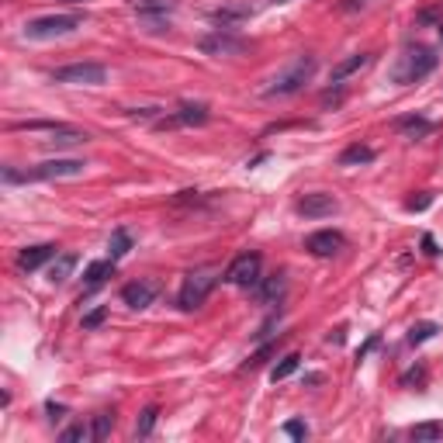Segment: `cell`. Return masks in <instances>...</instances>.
I'll return each instance as SVG.
<instances>
[{
  "mask_svg": "<svg viewBox=\"0 0 443 443\" xmlns=\"http://www.w3.org/2000/svg\"><path fill=\"white\" fill-rule=\"evenodd\" d=\"M284 274H274V277H260V284L253 288L257 291V302L260 305H274V302H281L284 298Z\"/></svg>",
  "mask_w": 443,
  "mask_h": 443,
  "instance_id": "2e32d148",
  "label": "cell"
},
{
  "mask_svg": "<svg viewBox=\"0 0 443 443\" xmlns=\"http://www.w3.org/2000/svg\"><path fill=\"white\" fill-rule=\"evenodd\" d=\"M218 277H222V274H218L215 267H201V270H190V274L184 277L180 291H177V308H180V312H194V308H201V305L208 302V295L215 291Z\"/></svg>",
  "mask_w": 443,
  "mask_h": 443,
  "instance_id": "3957f363",
  "label": "cell"
},
{
  "mask_svg": "<svg viewBox=\"0 0 443 443\" xmlns=\"http://www.w3.org/2000/svg\"><path fill=\"white\" fill-rule=\"evenodd\" d=\"M197 49L204 56H215V59H222V56H243V52H250V39L236 35L233 28H215L211 35H204L197 42Z\"/></svg>",
  "mask_w": 443,
  "mask_h": 443,
  "instance_id": "5b68a950",
  "label": "cell"
},
{
  "mask_svg": "<svg viewBox=\"0 0 443 443\" xmlns=\"http://www.w3.org/2000/svg\"><path fill=\"white\" fill-rule=\"evenodd\" d=\"M115 264H118V260H111V257H108V260H94V264L87 267V274H83V284H87V291L101 288V284H104V281L115 274Z\"/></svg>",
  "mask_w": 443,
  "mask_h": 443,
  "instance_id": "ac0fdd59",
  "label": "cell"
},
{
  "mask_svg": "<svg viewBox=\"0 0 443 443\" xmlns=\"http://www.w3.org/2000/svg\"><path fill=\"white\" fill-rule=\"evenodd\" d=\"M315 70H319V59L305 52V56H298L291 66H284V70L270 80V87H267L264 94H267V97H288V94H298V90L315 77Z\"/></svg>",
  "mask_w": 443,
  "mask_h": 443,
  "instance_id": "7a4b0ae2",
  "label": "cell"
},
{
  "mask_svg": "<svg viewBox=\"0 0 443 443\" xmlns=\"http://www.w3.org/2000/svg\"><path fill=\"white\" fill-rule=\"evenodd\" d=\"M422 381H426V367H422V364L402 374V388H412V384H422Z\"/></svg>",
  "mask_w": 443,
  "mask_h": 443,
  "instance_id": "4dcf8cb0",
  "label": "cell"
},
{
  "mask_svg": "<svg viewBox=\"0 0 443 443\" xmlns=\"http://www.w3.org/2000/svg\"><path fill=\"white\" fill-rule=\"evenodd\" d=\"M305 250H308L312 257H336V253L343 250V233H336V229L312 233V236L305 239Z\"/></svg>",
  "mask_w": 443,
  "mask_h": 443,
  "instance_id": "4fadbf2b",
  "label": "cell"
},
{
  "mask_svg": "<svg viewBox=\"0 0 443 443\" xmlns=\"http://www.w3.org/2000/svg\"><path fill=\"white\" fill-rule=\"evenodd\" d=\"M298 367H302V357H298V353H288V357H281V364H274V371H270V381L277 384V381L291 377Z\"/></svg>",
  "mask_w": 443,
  "mask_h": 443,
  "instance_id": "d4e9b609",
  "label": "cell"
},
{
  "mask_svg": "<svg viewBox=\"0 0 443 443\" xmlns=\"http://www.w3.org/2000/svg\"><path fill=\"white\" fill-rule=\"evenodd\" d=\"M73 270H77V253H59V257L49 264V281H52V284H63V281H70Z\"/></svg>",
  "mask_w": 443,
  "mask_h": 443,
  "instance_id": "ffe728a7",
  "label": "cell"
},
{
  "mask_svg": "<svg viewBox=\"0 0 443 443\" xmlns=\"http://www.w3.org/2000/svg\"><path fill=\"white\" fill-rule=\"evenodd\" d=\"M260 270H264L260 253H239V257L226 267L222 281H229V284H236V288H257V284H260Z\"/></svg>",
  "mask_w": 443,
  "mask_h": 443,
  "instance_id": "52a82bcc",
  "label": "cell"
},
{
  "mask_svg": "<svg viewBox=\"0 0 443 443\" xmlns=\"http://www.w3.org/2000/svg\"><path fill=\"white\" fill-rule=\"evenodd\" d=\"M377 343H381V336H377V333H374V336H371V339H367V343H364V346H360V350H357V364H360V360H364V357H367V353H371V350H374V346H377Z\"/></svg>",
  "mask_w": 443,
  "mask_h": 443,
  "instance_id": "e575fe53",
  "label": "cell"
},
{
  "mask_svg": "<svg viewBox=\"0 0 443 443\" xmlns=\"http://www.w3.org/2000/svg\"><path fill=\"white\" fill-rule=\"evenodd\" d=\"M360 163H374V149H371V146L353 142V146H346V149L339 152V166H360Z\"/></svg>",
  "mask_w": 443,
  "mask_h": 443,
  "instance_id": "44dd1931",
  "label": "cell"
},
{
  "mask_svg": "<svg viewBox=\"0 0 443 443\" xmlns=\"http://www.w3.org/2000/svg\"><path fill=\"white\" fill-rule=\"evenodd\" d=\"M274 350H277V346H274V343H270V346H264V350H260V353H253V357H250V360H246V371H257V367H260V364H264V360H267V357H270V353H274Z\"/></svg>",
  "mask_w": 443,
  "mask_h": 443,
  "instance_id": "d6a6232c",
  "label": "cell"
},
{
  "mask_svg": "<svg viewBox=\"0 0 443 443\" xmlns=\"http://www.w3.org/2000/svg\"><path fill=\"white\" fill-rule=\"evenodd\" d=\"M364 4H367V0H343L339 11H346V14H350V11H357V8H364Z\"/></svg>",
  "mask_w": 443,
  "mask_h": 443,
  "instance_id": "74e56055",
  "label": "cell"
},
{
  "mask_svg": "<svg viewBox=\"0 0 443 443\" xmlns=\"http://www.w3.org/2000/svg\"><path fill=\"white\" fill-rule=\"evenodd\" d=\"M56 257H59V250H56L52 243H39V246H28V250H21V253H18V267H21L25 274H32V270H39V267L52 264Z\"/></svg>",
  "mask_w": 443,
  "mask_h": 443,
  "instance_id": "5bb4252c",
  "label": "cell"
},
{
  "mask_svg": "<svg viewBox=\"0 0 443 443\" xmlns=\"http://www.w3.org/2000/svg\"><path fill=\"white\" fill-rule=\"evenodd\" d=\"M440 42H443V25H440Z\"/></svg>",
  "mask_w": 443,
  "mask_h": 443,
  "instance_id": "ab89813d",
  "label": "cell"
},
{
  "mask_svg": "<svg viewBox=\"0 0 443 443\" xmlns=\"http://www.w3.org/2000/svg\"><path fill=\"white\" fill-rule=\"evenodd\" d=\"M284 433H288L291 440H305V436H308V426H305L302 419H288V422H284Z\"/></svg>",
  "mask_w": 443,
  "mask_h": 443,
  "instance_id": "1f68e13d",
  "label": "cell"
},
{
  "mask_svg": "<svg viewBox=\"0 0 443 443\" xmlns=\"http://www.w3.org/2000/svg\"><path fill=\"white\" fill-rule=\"evenodd\" d=\"M128 250H132V236H128L125 229H115V233H111V239H108V253H111V260H121Z\"/></svg>",
  "mask_w": 443,
  "mask_h": 443,
  "instance_id": "cb8c5ba5",
  "label": "cell"
},
{
  "mask_svg": "<svg viewBox=\"0 0 443 443\" xmlns=\"http://www.w3.org/2000/svg\"><path fill=\"white\" fill-rule=\"evenodd\" d=\"M408 436H412V440H419V443L440 440V436H443V422H440V419H433V422H419V426H412V429H408Z\"/></svg>",
  "mask_w": 443,
  "mask_h": 443,
  "instance_id": "603a6c76",
  "label": "cell"
},
{
  "mask_svg": "<svg viewBox=\"0 0 443 443\" xmlns=\"http://www.w3.org/2000/svg\"><path fill=\"white\" fill-rule=\"evenodd\" d=\"M367 66H371V52H353V56H346L343 63H336V66L329 70V83H343V80H350L353 73L367 70Z\"/></svg>",
  "mask_w": 443,
  "mask_h": 443,
  "instance_id": "9a60e30c",
  "label": "cell"
},
{
  "mask_svg": "<svg viewBox=\"0 0 443 443\" xmlns=\"http://www.w3.org/2000/svg\"><path fill=\"white\" fill-rule=\"evenodd\" d=\"M46 412H49V419H52V422L66 415V408H63V405H56V402H46Z\"/></svg>",
  "mask_w": 443,
  "mask_h": 443,
  "instance_id": "8d00e7d4",
  "label": "cell"
},
{
  "mask_svg": "<svg viewBox=\"0 0 443 443\" xmlns=\"http://www.w3.org/2000/svg\"><path fill=\"white\" fill-rule=\"evenodd\" d=\"M422 253H426V257H436V253H440V246H436V239H433L429 233L422 236Z\"/></svg>",
  "mask_w": 443,
  "mask_h": 443,
  "instance_id": "d590c367",
  "label": "cell"
},
{
  "mask_svg": "<svg viewBox=\"0 0 443 443\" xmlns=\"http://www.w3.org/2000/svg\"><path fill=\"white\" fill-rule=\"evenodd\" d=\"M436 52L433 49H426V46H412V49H405L402 56H398V63H395V70H391V77H395V83H402V87H408V83H419V80H426L433 70H436Z\"/></svg>",
  "mask_w": 443,
  "mask_h": 443,
  "instance_id": "6da1fadb",
  "label": "cell"
},
{
  "mask_svg": "<svg viewBox=\"0 0 443 443\" xmlns=\"http://www.w3.org/2000/svg\"><path fill=\"white\" fill-rule=\"evenodd\" d=\"M156 298H159V281H149V277L128 281V284L121 288V302H125L128 308H135V312L149 308V305H152Z\"/></svg>",
  "mask_w": 443,
  "mask_h": 443,
  "instance_id": "9c48e42d",
  "label": "cell"
},
{
  "mask_svg": "<svg viewBox=\"0 0 443 443\" xmlns=\"http://www.w3.org/2000/svg\"><path fill=\"white\" fill-rule=\"evenodd\" d=\"M83 25L80 14H49V18H35L25 25V39H35V42H46V39H63V35H73L77 28Z\"/></svg>",
  "mask_w": 443,
  "mask_h": 443,
  "instance_id": "277c9868",
  "label": "cell"
},
{
  "mask_svg": "<svg viewBox=\"0 0 443 443\" xmlns=\"http://www.w3.org/2000/svg\"><path fill=\"white\" fill-rule=\"evenodd\" d=\"M440 333V326L436 322H415L412 329H408V346H422L426 339H433Z\"/></svg>",
  "mask_w": 443,
  "mask_h": 443,
  "instance_id": "484cf974",
  "label": "cell"
},
{
  "mask_svg": "<svg viewBox=\"0 0 443 443\" xmlns=\"http://www.w3.org/2000/svg\"><path fill=\"white\" fill-rule=\"evenodd\" d=\"M132 11H139L142 18H166L170 11H177V0H132Z\"/></svg>",
  "mask_w": 443,
  "mask_h": 443,
  "instance_id": "d6986e66",
  "label": "cell"
},
{
  "mask_svg": "<svg viewBox=\"0 0 443 443\" xmlns=\"http://www.w3.org/2000/svg\"><path fill=\"white\" fill-rule=\"evenodd\" d=\"M257 14V8L250 4V0H229V4H222L211 11V21L222 25V28H233V25H243Z\"/></svg>",
  "mask_w": 443,
  "mask_h": 443,
  "instance_id": "30bf717a",
  "label": "cell"
},
{
  "mask_svg": "<svg viewBox=\"0 0 443 443\" xmlns=\"http://www.w3.org/2000/svg\"><path fill=\"white\" fill-rule=\"evenodd\" d=\"M211 118V108L208 104H180L173 115H163L156 118V132H166V128H194V125H204Z\"/></svg>",
  "mask_w": 443,
  "mask_h": 443,
  "instance_id": "ba28073f",
  "label": "cell"
},
{
  "mask_svg": "<svg viewBox=\"0 0 443 443\" xmlns=\"http://www.w3.org/2000/svg\"><path fill=\"white\" fill-rule=\"evenodd\" d=\"M87 170L83 159H49L32 170V180H63V177H80Z\"/></svg>",
  "mask_w": 443,
  "mask_h": 443,
  "instance_id": "8fae6325",
  "label": "cell"
},
{
  "mask_svg": "<svg viewBox=\"0 0 443 443\" xmlns=\"http://www.w3.org/2000/svg\"><path fill=\"white\" fill-rule=\"evenodd\" d=\"M267 4H291V0H267Z\"/></svg>",
  "mask_w": 443,
  "mask_h": 443,
  "instance_id": "f35d334b",
  "label": "cell"
},
{
  "mask_svg": "<svg viewBox=\"0 0 443 443\" xmlns=\"http://www.w3.org/2000/svg\"><path fill=\"white\" fill-rule=\"evenodd\" d=\"M156 419H159V408H156V405L142 408V415H139V422H135V436H149V433L156 429Z\"/></svg>",
  "mask_w": 443,
  "mask_h": 443,
  "instance_id": "4316f807",
  "label": "cell"
},
{
  "mask_svg": "<svg viewBox=\"0 0 443 443\" xmlns=\"http://www.w3.org/2000/svg\"><path fill=\"white\" fill-rule=\"evenodd\" d=\"M90 135L83 132V128H73V125H59L56 132H49V139H46V146H56V149H63V146H83Z\"/></svg>",
  "mask_w": 443,
  "mask_h": 443,
  "instance_id": "e0dca14e",
  "label": "cell"
},
{
  "mask_svg": "<svg viewBox=\"0 0 443 443\" xmlns=\"http://www.w3.org/2000/svg\"><path fill=\"white\" fill-rule=\"evenodd\" d=\"M295 208H298V215H305V218H326V215H333V211L339 208V201H336L333 194H326V190H315V194H305Z\"/></svg>",
  "mask_w": 443,
  "mask_h": 443,
  "instance_id": "7c38bea8",
  "label": "cell"
},
{
  "mask_svg": "<svg viewBox=\"0 0 443 443\" xmlns=\"http://www.w3.org/2000/svg\"><path fill=\"white\" fill-rule=\"evenodd\" d=\"M395 128H398L402 135H408V139H419V135H426L433 125H429V118H422V115H408V118H398Z\"/></svg>",
  "mask_w": 443,
  "mask_h": 443,
  "instance_id": "7402d4cb",
  "label": "cell"
},
{
  "mask_svg": "<svg viewBox=\"0 0 443 443\" xmlns=\"http://www.w3.org/2000/svg\"><path fill=\"white\" fill-rule=\"evenodd\" d=\"M90 429H94V440H104V436H111V429H115V412H97Z\"/></svg>",
  "mask_w": 443,
  "mask_h": 443,
  "instance_id": "83f0119b",
  "label": "cell"
},
{
  "mask_svg": "<svg viewBox=\"0 0 443 443\" xmlns=\"http://www.w3.org/2000/svg\"><path fill=\"white\" fill-rule=\"evenodd\" d=\"M433 204V194H422V197H412L408 201V211H426Z\"/></svg>",
  "mask_w": 443,
  "mask_h": 443,
  "instance_id": "836d02e7",
  "label": "cell"
},
{
  "mask_svg": "<svg viewBox=\"0 0 443 443\" xmlns=\"http://www.w3.org/2000/svg\"><path fill=\"white\" fill-rule=\"evenodd\" d=\"M108 80V66L101 63H70L52 73V83H70V87H101Z\"/></svg>",
  "mask_w": 443,
  "mask_h": 443,
  "instance_id": "8992f818",
  "label": "cell"
},
{
  "mask_svg": "<svg viewBox=\"0 0 443 443\" xmlns=\"http://www.w3.org/2000/svg\"><path fill=\"white\" fill-rule=\"evenodd\" d=\"M59 440H63V443H80V440H94V429H90V426H83V422H77V426L63 429V433H59Z\"/></svg>",
  "mask_w": 443,
  "mask_h": 443,
  "instance_id": "f1b7e54d",
  "label": "cell"
},
{
  "mask_svg": "<svg viewBox=\"0 0 443 443\" xmlns=\"http://www.w3.org/2000/svg\"><path fill=\"white\" fill-rule=\"evenodd\" d=\"M104 319H108V308H104V305H97L94 312H87V315H83V329H97V326H104Z\"/></svg>",
  "mask_w": 443,
  "mask_h": 443,
  "instance_id": "f546056e",
  "label": "cell"
}]
</instances>
